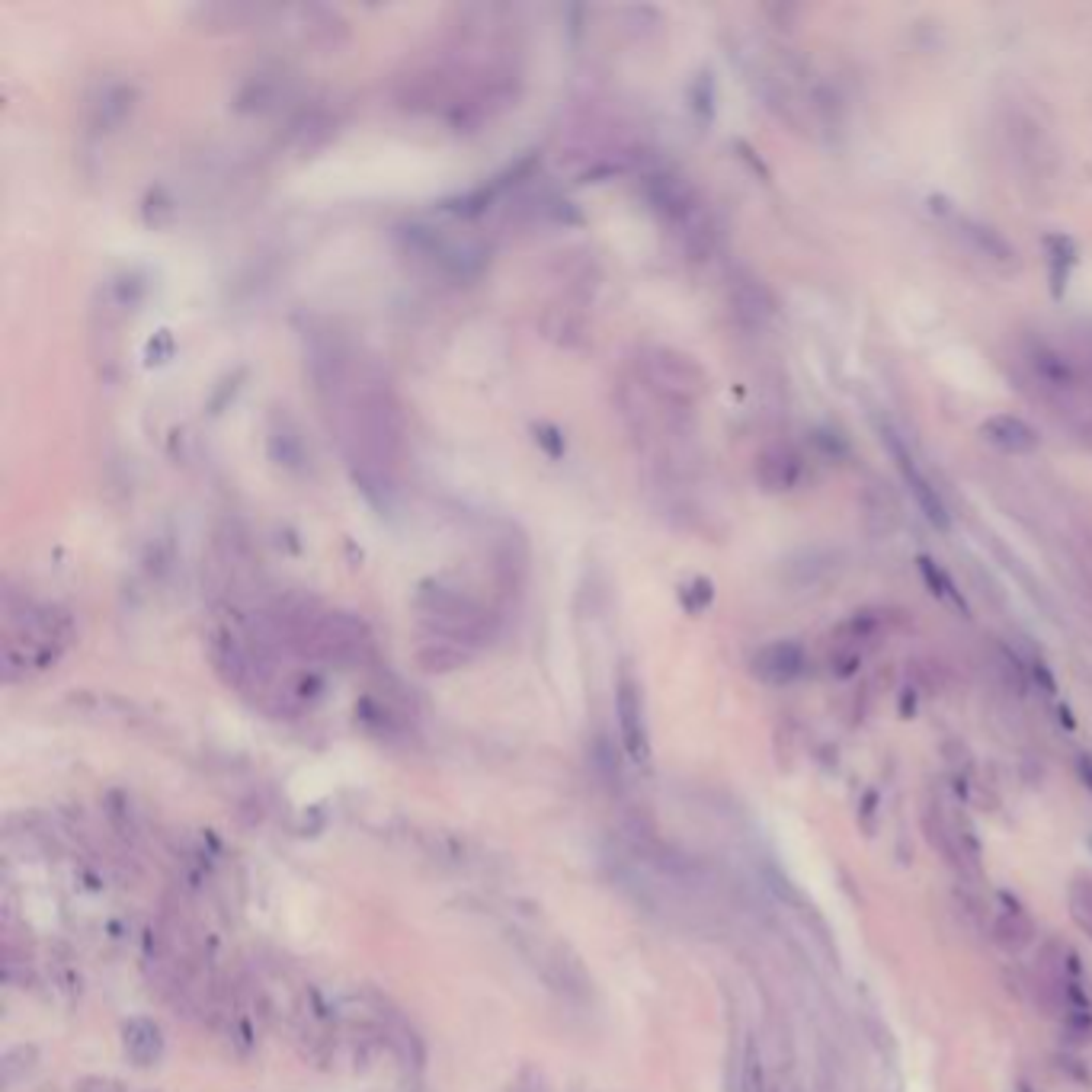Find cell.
Listing matches in <instances>:
<instances>
[{
    "label": "cell",
    "mask_w": 1092,
    "mask_h": 1092,
    "mask_svg": "<svg viewBox=\"0 0 1092 1092\" xmlns=\"http://www.w3.org/2000/svg\"><path fill=\"white\" fill-rule=\"evenodd\" d=\"M340 430L353 478L372 503L385 510L394 494V474L404 449V413L394 388L376 369L353 372L337 397L327 401Z\"/></svg>",
    "instance_id": "obj_1"
},
{
    "label": "cell",
    "mask_w": 1092,
    "mask_h": 1092,
    "mask_svg": "<svg viewBox=\"0 0 1092 1092\" xmlns=\"http://www.w3.org/2000/svg\"><path fill=\"white\" fill-rule=\"evenodd\" d=\"M413 606L420 628L426 631V644L420 651L426 669H439V660H446V669L458 667L494 638V615L462 587L430 580L417 590Z\"/></svg>",
    "instance_id": "obj_2"
},
{
    "label": "cell",
    "mask_w": 1092,
    "mask_h": 1092,
    "mask_svg": "<svg viewBox=\"0 0 1092 1092\" xmlns=\"http://www.w3.org/2000/svg\"><path fill=\"white\" fill-rule=\"evenodd\" d=\"M0 644H4L7 683L29 680L65 657V651L74 644V622L61 606L7 587Z\"/></svg>",
    "instance_id": "obj_3"
},
{
    "label": "cell",
    "mask_w": 1092,
    "mask_h": 1092,
    "mask_svg": "<svg viewBox=\"0 0 1092 1092\" xmlns=\"http://www.w3.org/2000/svg\"><path fill=\"white\" fill-rule=\"evenodd\" d=\"M641 192L651 206V212L660 218L663 224H669L676 234H683L685 244L705 238L701 224H705V206H701L696 186L689 183L683 174L676 170H651L641 179Z\"/></svg>",
    "instance_id": "obj_4"
},
{
    "label": "cell",
    "mask_w": 1092,
    "mask_h": 1092,
    "mask_svg": "<svg viewBox=\"0 0 1092 1092\" xmlns=\"http://www.w3.org/2000/svg\"><path fill=\"white\" fill-rule=\"evenodd\" d=\"M408 244L417 254H423L433 267H439L442 272L455 279H471L487 267V244L471 234H458L452 228H439V224H426V222H413L404 231Z\"/></svg>",
    "instance_id": "obj_5"
},
{
    "label": "cell",
    "mask_w": 1092,
    "mask_h": 1092,
    "mask_svg": "<svg viewBox=\"0 0 1092 1092\" xmlns=\"http://www.w3.org/2000/svg\"><path fill=\"white\" fill-rule=\"evenodd\" d=\"M881 442H884L887 452H891L897 471H900L903 484H907V490L914 494L916 506L923 510V516L930 519L932 526L939 529V532H948V529H951L948 506H946V500L939 497V490L932 487V481L923 474V468L916 465V458L910 455L907 442H903L900 436H897V433L891 430V426H884V430H881Z\"/></svg>",
    "instance_id": "obj_6"
},
{
    "label": "cell",
    "mask_w": 1092,
    "mask_h": 1092,
    "mask_svg": "<svg viewBox=\"0 0 1092 1092\" xmlns=\"http://www.w3.org/2000/svg\"><path fill=\"white\" fill-rule=\"evenodd\" d=\"M615 717H619V734L622 746L635 762L651 760V737H647V717H644V696L641 685H638L625 673L619 680V689H615Z\"/></svg>",
    "instance_id": "obj_7"
},
{
    "label": "cell",
    "mask_w": 1092,
    "mask_h": 1092,
    "mask_svg": "<svg viewBox=\"0 0 1092 1092\" xmlns=\"http://www.w3.org/2000/svg\"><path fill=\"white\" fill-rule=\"evenodd\" d=\"M135 103H138V90L129 81H103L93 90L87 103L90 126L97 131H115L135 113Z\"/></svg>",
    "instance_id": "obj_8"
},
{
    "label": "cell",
    "mask_w": 1092,
    "mask_h": 1092,
    "mask_svg": "<svg viewBox=\"0 0 1092 1092\" xmlns=\"http://www.w3.org/2000/svg\"><path fill=\"white\" fill-rule=\"evenodd\" d=\"M292 93V77L285 68H256V71L240 84L238 109L244 113H269Z\"/></svg>",
    "instance_id": "obj_9"
},
{
    "label": "cell",
    "mask_w": 1092,
    "mask_h": 1092,
    "mask_svg": "<svg viewBox=\"0 0 1092 1092\" xmlns=\"http://www.w3.org/2000/svg\"><path fill=\"white\" fill-rule=\"evenodd\" d=\"M267 449H269L272 462L292 474H305L311 468V452L305 446V436H301L299 423H295L288 413H272L269 433H267Z\"/></svg>",
    "instance_id": "obj_10"
},
{
    "label": "cell",
    "mask_w": 1092,
    "mask_h": 1092,
    "mask_svg": "<svg viewBox=\"0 0 1092 1092\" xmlns=\"http://www.w3.org/2000/svg\"><path fill=\"white\" fill-rule=\"evenodd\" d=\"M805 663H807V657H805V647L801 644L776 641V644H766L753 657V673L760 676L762 683L782 685V683L798 680V676L805 673Z\"/></svg>",
    "instance_id": "obj_11"
},
{
    "label": "cell",
    "mask_w": 1092,
    "mask_h": 1092,
    "mask_svg": "<svg viewBox=\"0 0 1092 1092\" xmlns=\"http://www.w3.org/2000/svg\"><path fill=\"white\" fill-rule=\"evenodd\" d=\"M980 433L987 436V442H993L996 449L1012 452V455H1025V452L1038 449V433L1025 423L1022 417H1012V413H996V417H987Z\"/></svg>",
    "instance_id": "obj_12"
},
{
    "label": "cell",
    "mask_w": 1092,
    "mask_h": 1092,
    "mask_svg": "<svg viewBox=\"0 0 1092 1092\" xmlns=\"http://www.w3.org/2000/svg\"><path fill=\"white\" fill-rule=\"evenodd\" d=\"M126 1051H129V1057L135 1060V1064H142V1067H147L151 1060H158V1054H161V1028L154 1025V1022L135 1019L126 1028Z\"/></svg>",
    "instance_id": "obj_13"
},
{
    "label": "cell",
    "mask_w": 1092,
    "mask_h": 1092,
    "mask_svg": "<svg viewBox=\"0 0 1092 1092\" xmlns=\"http://www.w3.org/2000/svg\"><path fill=\"white\" fill-rule=\"evenodd\" d=\"M958 228H961V234H964V238H971V244L977 247V254L990 256V260H1003V263H1009L1012 256H1016V251H1012V247L1006 244V240L1000 238V234H996V231H990L987 224H980V222H971V218H958Z\"/></svg>",
    "instance_id": "obj_14"
},
{
    "label": "cell",
    "mask_w": 1092,
    "mask_h": 1092,
    "mask_svg": "<svg viewBox=\"0 0 1092 1092\" xmlns=\"http://www.w3.org/2000/svg\"><path fill=\"white\" fill-rule=\"evenodd\" d=\"M769 471H776V474L766 481V487L788 490L794 481H798L801 468H798V462H794V455H788V452H769V455H762V462H760V478H766Z\"/></svg>",
    "instance_id": "obj_15"
},
{
    "label": "cell",
    "mask_w": 1092,
    "mask_h": 1092,
    "mask_svg": "<svg viewBox=\"0 0 1092 1092\" xmlns=\"http://www.w3.org/2000/svg\"><path fill=\"white\" fill-rule=\"evenodd\" d=\"M919 571H923L926 583H930V587H932V592H939V596H951V599H955L958 606H964V599H961V596H958V592H955V587H951V580H948L946 574L939 571V567L932 564L930 558H919Z\"/></svg>",
    "instance_id": "obj_16"
}]
</instances>
